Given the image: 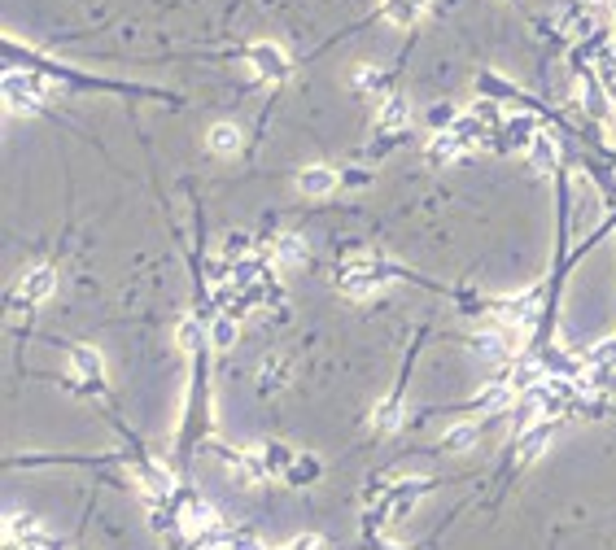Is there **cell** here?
I'll list each match as a JSON object with an SVG mask.
<instances>
[{
    "label": "cell",
    "instance_id": "1",
    "mask_svg": "<svg viewBox=\"0 0 616 550\" xmlns=\"http://www.w3.org/2000/svg\"><path fill=\"white\" fill-rule=\"evenodd\" d=\"M389 279H394V271L385 262H377L372 254H354V258H345L342 267H337V288H342L345 297H372Z\"/></svg>",
    "mask_w": 616,
    "mask_h": 550
},
{
    "label": "cell",
    "instance_id": "2",
    "mask_svg": "<svg viewBox=\"0 0 616 550\" xmlns=\"http://www.w3.org/2000/svg\"><path fill=\"white\" fill-rule=\"evenodd\" d=\"M44 92H48V79H39V74H22V70L4 74V109L9 114H39Z\"/></svg>",
    "mask_w": 616,
    "mask_h": 550
},
{
    "label": "cell",
    "instance_id": "3",
    "mask_svg": "<svg viewBox=\"0 0 616 550\" xmlns=\"http://www.w3.org/2000/svg\"><path fill=\"white\" fill-rule=\"evenodd\" d=\"M249 66L267 83H284L289 79V53L280 44H272V39H258V44H249Z\"/></svg>",
    "mask_w": 616,
    "mask_h": 550
},
{
    "label": "cell",
    "instance_id": "4",
    "mask_svg": "<svg viewBox=\"0 0 616 550\" xmlns=\"http://www.w3.org/2000/svg\"><path fill=\"white\" fill-rule=\"evenodd\" d=\"M429 494V481H420V477H411V481H398L389 485V494H385V511H377V520H398L407 516L411 507L420 503Z\"/></svg>",
    "mask_w": 616,
    "mask_h": 550
},
{
    "label": "cell",
    "instance_id": "5",
    "mask_svg": "<svg viewBox=\"0 0 616 550\" xmlns=\"http://www.w3.org/2000/svg\"><path fill=\"white\" fill-rule=\"evenodd\" d=\"M53 288H57V271L53 267H35V271L22 275V284H18V293H13V306H35V302H44V297H53Z\"/></svg>",
    "mask_w": 616,
    "mask_h": 550
},
{
    "label": "cell",
    "instance_id": "6",
    "mask_svg": "<svg viewBox=\"0 0 616 550\" xmlns=\"http://www.w3.org/2000/svg\"><path fill=\"white\" fill-rule=\"evenodd\" d=\"M494 319L499 323H512V328H529L538 319V293H520V297H508L494 306Z\"/></svg>",
    "mask_w": 616,
    "mask_h": 550
},
{
    "label": "cell",
    "instance_id": "7",
    "mask_svg": "<svg viewBox=\"0 0 616 550\" xmlns=\"http://www.w3.org/2000/svg\"><path fill=\"white\" fill-rule=\"evenodd\" d=\"M333 188H337V171H333V167H324V162H319V167H302V171H298V193H302V197H328Z\"/></svg>",
    "mask_w": 616,
    "mask_h": 550
},
{
    "label": "cell",
    "instance_id": "8",
    "mask_svg": "<svg viewBox=\"0 0 616 550\" xmlns=\"http://www.w3.org/2000/svg\"><path fill=\"white\" fill-rule=\"evenodd\" d=\"M380 13H385V22H394V27H415V22L429 13V0H385Z\"/></svg>",
    "mask_w": 616,
    "mask_h": 550
},
{
    "label": "cell",
    "instance_id": "9",
    "mask_svg": "<svg viewBox=\"0 0 616 550\" xmlns=\"http://www.w3.org/2000/svg\"><path fill=\"white\" fill-rule=\"evenodd\" d=\"M70 372L79 384H97L101 380V354H92L88 345H74L70 349Z\"/></svg>",
    "mask_w": 616,
    "mask_h": 550
},
{
    "label": "cell",
    "instance_id": "10",
    "mask_svg": "<svg viewBox=\"0 0 616 550\" xmlns=\"http://www.w3.org/2000/svg\"><path fill=\"white\" fill-rule=\"evenodd\" d=\"M407 123H411L407 97H389V101L380 105V114H377V127H380V132H403Z\"/></svg>",
    "mask_w": 616,
    "mask_h": 550
},
{
    "label": "cell",
    "instance_id": "11",
    "mask_svg": "<svg viewBox=\"0 0 616 550\" xmlns=\"http://www.w3.org/2000/svg\"><path fill=\"white\" fill-rule=\"evenodd\" d=\"M205 144H210V153H237L240 149V127L237 123H214L210 132H205Z\"/></svg>",
    "mask_w": 616,
    "mask_h": 550
},
{
    "label": "cell",
    "instance_id": "12",
    "mask_svg": "<svg viewBox=\"0 0 616 550\" xmlns=\"http://www.w3.org/2000/svg\"><path fill=\"white\" fill-rule=\"evenodd\" d=\"M503 136H508V149H529L534 136H538V123L529 114H512L508 127H503Z\"/></svg>",
    "mask_w": 616,
    "mask_h": 550
},
{
    "label": "cell",
    "instance_id": "13",
    "mask_svg": "<svg viewBox=\"0 0 616 550\" xmlns=\"http://www.w3.org/2000/svg\"><path fill=\"white\" fill-rule=\"evenodd\" d=\"M473 349H477L481 358L503 363V358L512 354V337H508V332H477V337H473Z\"/></svg>",
    "mask_w": 616,
    "mask_h": 550
},
{
    "label": "cell",
    "instance_id": "14",
    "mask_svg": "<svg viewBox=\"0 0 616 550\" xmlns=\"http://www.w3.org/2000/svg\"><path fill=\"white\" fill-rule=\"evenodd\" d=\"M372 428H377V433H398V428H403V402H398V398L377 402V407H372Z\"/></svg>",
    "mask_w": 616,
    "mask_h": 550
},
{
    "label": "cell",
    "instance_id": "15",
    "mask_svg": "<svg viewBox=\"0 0 616 550\" xmlns=\"http://www.w3.org/2000/svg\"><path fill=\"white\" fill-rule=\"evenodd\" d=\"M272 258L280 262V267H302V258H307V245H302V236H275Z\"/></svg>",
    "mask_w": 616,
    "mask_h": 550
},
{
    "label": "cell",
    "instance_id": "16",
    "mask_svg": "<svg viewBox=\"0 0 616 550\" xmlns=\"http://www.w3.org/2000/svg\"><path fill=\"white\" fill-rule=\"evenodd\" d=\"M140 481H144V489H149L153 498H171V494H175L171 472H162L158 463H140Z\"/></svg>",
    "mask_w": 616,
    "mask_h": 550
},
{
    "label": "cell",
    "instance_id": "17",
    "mask_svg": "<svg viewBox=\"0 0 616 550\" xmlns=\"http://www.w3.org/2000/svg\"><path fill=\"white\" fill-rule=\"evenodd\" d=\"M258 454H263V463H267V477H284V472L293 468V459H298L293 450L280 446V442H267V446L258 450Z\"/></svg>",
    "mask_w": 616,
    "mask_h": 550
},
{
    "label": "cell",
    "instance_id": "18",
    "mask_svg": "<svg viewBox=\"0 0 616 550\" xmlns=\"http://www.w3.org/2000/svg\"><path fill=\"white\" fill-rule=\"evenodd\" d=\"M551 446V428L547 424H534V428H525V437H520V459H542Z\"/></svg>",
    "mask_w": 616,
    "mask_h": 550
},
{
    "label": "cell",
    "instance_id": "19",
    "mask_svg": "<svg viewBox=\"0 0 616 550\" xmlns=\"http://www.w3.org/2000/svg\"><path fill=\"white\" fill-rule=\"evenodd\" d=\"M459 153H464V144L450 136V132H438V136H433V144H429V162H433V167H446V162H455Z\"/></svg>",
    "mask_w": 616,
    "mask_h": 550
},
{
    "label": "cell",
    "instance_id": "20",
    "mask_svg": "<svg viewBox=\"0 0 616 550\" xmlns=\"http://www.w3.org/2000/svg\"><path fill=\"white\" fill-rule=\"evenodd\" d=\"M446 132L459 140L464 149H468V144H481V114H464V118H455Z\"/></svg>",
    "mask_w": 616,
    "mask_h": 550
},
{
    "label": "cell",
    "instance_id": "21",
    "mask_svg": "<svg viewBox=\"0 0 616 550\" xmlns=\"http://www.w3.org/2000/svg\"><path fill=\"white\" fill-rule=\"evenodd\" d=\"M240 337V328H237V319H228V314H219L214 323H210V341H214V349H232Z\"/></svg>",
    "mask_w": 616,
    "mask_h": 550
},
{
    "label": "cell",
    "instance_id": "22",
    "mask_svg": "<svg viewBox=\"0 0 616 550\" xmlns=\"http://www.w3.org/2000/svg\"><path fill=\"white\" fill-rule=\"evenodd\" d=\"M529 162L538 167V171H551L555 167V144H551V136H534V144H529Z\"/></svg>",
    "mask_w": 616,
    "mask_h": 550
},
{
    "label": "cell",
    "instance_id": "23",
    "mask_svg": "<svg viewBox=\"0 0 616 550\" xmlns=\"http://www.w3.org/2000/svg\"><path fill=\"white\" fill-rule=\"evenodd\" d=\"M477 437H481L477 424H455V428L446 433L442 442H446L450 450H473V446H477Z\"/></svg>",
    "mask_w": 616,
    "mask_h": 550
},
{
    "label": "cell",
    "instance_id": "24",
    "mask_svg": "<svg viewBox=\"0 0 616 550\" xmlns=\"http://www.w3.org/2000/svg\"><path fill=\"white\" fill-rule=\"evenodd\" d=\"M35 533H44L35 516H13V520H9V542H13V546H18V542H27V537H35Z\"/></svg>",
    "mask_w": 616,
    "mask_h": 550
},
{
    "label": "cell",
    "instance_id": "25",
    "mask_svg": "<svg viewBox=\"0 0 616 550\" xmlns=\"http://www.w3.org/2000/svg\"><path fill=\"white\" fill-rule=\"evenodd\" d=\"M175 341H179V349H197V345H202V323H197V319H184L179 332H175Z\"/></svg>",
    "mask_w": 616,
    "mask_h": 550
},
{
    "label": "cell",
    "instance_id": "26",
    "mask_svg": "<svg viewBox=\"0 0 616 550\" xmlns=\"http://www.w3.org/2000/svg\"><path fill=\"white\" fill-rule=\"evenodd\" d=\"M354 88H363V92H377V88H380V66H372V62L354 66Z\"/></svg>",
    "mask_w": 616,
    "mask_h": 550
},
{
    "label": "cell",
    "instance_id": "27",
    "mask_svg": "<svg viewBox=\"0 0 616 550\" xmlns=\"http://www.w3.org/2000/svg\"><path fill=\"white\" fill-rule=\"evenodd\" d=\"M508 398H512V384H490V389L481 393L477 407H485V411L494 407V411H499V407H508Z\"/></svg>",
    "mask_w": 616,
    "mask_h": 550
},
{
    "label": "cell",
    "instance_id": "28",
    "mask_svg": "<svg viewBox=\"0 0 616 550\" xmlns=\"http://www.w3.org/2000/svg\"><path fill=\"white\" fill-rule=\"evenodd\" d=\"M582 97H586V114H603L608 105H603V92L594 88V83H582Z\"/></svg>",
    "mask_w": 616,
    "mask_h": 550
},
{
    "label": "cell",
    "instance_id": "29",
    "mask_svg": "<svg viewBox=\"0 0 616 550\" xmlns=\"http://www.w3.org/2000/svg\"><path fill=\"white\" fill-rule=\"evenodd\" d=\"M13 550H57V542H53L48 533H35V537H27V542H18Z\"/></svg>",
    "mask_w": 616,
    "mask_h": 550
},
{
    "label": "cell",
    "instance_id": "30",
    "mask_svg": "<svg viewBox=\"0 0 616 550\" xmlns=\"http://www.w3.org/2000/svg\"><path fill=\"white\" fill-rule=\"evenodd\" d=\"M228 550H263V542H258V537H249V533H237V537L228 542Z\"/></svg>",
    "mask_w": 616,
    "mask_h": 550
},
{
    "label": "cell",
    "instance_id": "31",
    "mask_svg": "<svg viewBox=\"0 0 616 550\" xmlns=\"http://www.w3.org/2000/svg\"><path fill=\"white\" fill-rule=\"evenodd\" d=\"M481 88H485V92H512V88H508V83H503V79H490V74H485V79H481Z\"/></svg>",
    "mask_w": 616,
    "mask_h": 550
},
{
    "label": "cell",
    "instance_id": "32",
    "mask_svg": "<svg viewBox=\"0 0 616 550\" xmlns=\"http://www.w3.org/2000/svg\"><path fill=\"white\" fill-rule=\"evenodd\" d=\"M377 550H403V546H377Z\"/></svg>",
    "mask_w": 616,
    "mask_h": 550
}]
</instances>
